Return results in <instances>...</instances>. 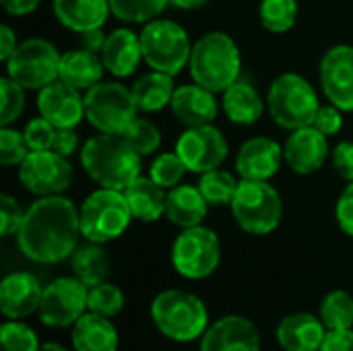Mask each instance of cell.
<instances>
[{
    "mask_svg": "<svg viewBox=\"0 0 353 351\" xmlns=\"http://www.w3.org/2000/svg\"><path fill=\"white\" fill-rule=\"evenodd\" d=\"M81 213L62 194L39 197L27 211L17 232L21 252L41 265H56L72 257L79 246Z\"/></svg>",
    "mask_w": 353,
    "mask_h": 351,
    "instance_id": "obj_1",
    "label": "cell"
},
{
    "mask_svg": "<svg viewBox=\"0 0 353 351\" xmlns=\"http://www.w3.org/2000/svg\"><path fill=\"white\" fill-rule=\"evenodd\" d=\"M81 163L89 178L103 188L124 190L141 176V155L122 134H95L81 149Z\"/></svg>",
    "mask_w": 353,
    "mask_h": 351,
    "instance_id": "obj_2",
    "label": "cell"
},
{
    "mask_svg": "<svg viewBox=\"0 0 353 351\" xmlns=\"http://www.w3.org/2000/svg\"><path fill=\"white\" fill-rule=\"evenodd\" d=\"M194 83L219 93L232 87L242 68V56L238 43L223 31L205 33L190 52L188 62Z\"/></svg>",
    "mask_w": 353,
    "mask_h": 351,
    "instance_id": "obj_3",
    "label": "cell"
},
{
    "mask_svg": "<svg viewBox=\"0 0 353 351\" xmlns=\"http://www.w3.org/2000/svg\"><path fill=\"white\" fill-rule=\"evenodd\" d=\"M151 317L161 335L172 341L188 343L209 327V312L203 300L182 290H165L151 304Z\"/></svg>",
    "mask_w": 353,
    "mask_h": 351,
    "instance_id": "obj_4",
    "label": "cell"
},
{
    "mask_svg": "<svg viewBox=\"0 0 353 351\" xmlns=\"http://www.w3.org/2000/svg\"><path fill=\"white\" fill-rule=\"evenodd\" d=\"M267 108L279 126L296 130L314 122L321 101L314 87L304 77L296 72H283L269 87Z\"/></svg>",
    "mask_w": 353,
    "mask_h": 351,
    "instance_id": "obj_5",
    "label": "cell"
},
{
    "mask_svg": "<svg viewBox=\"0 0 353 351\" xmlns=\"http://www.w3.org/2000/svg\"><path fill=\"white\" fill-rule=\"evenodd\" d=\"M230 207L238 225L254 236H267L275 232L283 217V201L269 180L242 178Z\"/></svg>",
    "mask_w": 353,
    "mask_h": 351,
    "instance_id": "obj_6",
    "label": "cell"
},
{
    "mask_svg": "<svg viewBox=\"0 0 353 351\" xmlns=\"http://www.w3.org/2000/svg\"><path fill=\"white\" fill-rule=\"evenodd\" d=\"M79 213L83 238L97 244L120 238L132 219L124 192L103 186L83 201Z\"/></svg>",
    "mask_w": 353,
    "mask_h": 351,
    "instance_id": "obj_7",
    "label": "cell"
},
{
    "mask_svg": "<svg viewBox=\"0 0 353 351\" xmlns=\"http://www.w3.org/2000/svg\"><path fill=\"white\" fill-rule=\"evenodd\" d=\"M143 60L159 72L176 77L190 62V39L182 25L168 19H153L141 31Z\"/></svg>",
    "mask_w": 353,
    "mask_h": 351,
    "instance_id": "obj_8",
    "label": "cell"
},
{
    "mask_svg": "<svg viewBox=\"0 0 353 351\" xmlns=\"http://www.w3.org/2000/svg\"><path fill=\"white\" fill-rule=\"evenodd\" d=\"M132 89L122 83H97L85 93V118L93 128L105 134H122L137 120Z\"/></svg>",
    "mask_w": 353,
    "mask_h": 351,
    "instance_id": "obj_9",
    "label": "cell"
},
{
    "mask_svg": "<svg viewBox=\"0 0 353 351\" xmlns=\"http://www.w3.org/2000/svg\"><path fill=\"white\" fill-rule=\"evenodd\" d=\"M62 54L54 43L41 37L21 41L6 64V74L29 91H41L50 83L58 81Z\"/></svg>",
    "mask_w": 353,
    "mask_h": 351,
    "instance_id": "obj_10",
    "label": "cell"
},
{
    "mask_svg": "<svg viewBox=\"0 0 353 351\" xmlns=\"http://www.w3.org/2000/svg\"><path fill=\"white\" fill-rule=\"evenodd\" d=\"M221 261L219 236L205 228H188L178 234L172 246V265L186 279L209 277Z\"/></svg>",
    "mask_w": 353,
    "mask_h": 351,
    "instance_id": "obj_11",
    "label": "cell"
},
{
    "mask_svg": "<svg viewBox=\"0 0 353 351\" xmlns=\"http://www.w3.org/2000/svg\"><path fill=\"white\" fill-rule=\"evenodd\" d=\"M89 288L77 277H60L43 288L39 321L52 329L72 327L87 310Z\"/></svg>",
    "mask_w": 353,
    "mask_h": 351,
    "instance_id": "obj_12",
    "label": "cell"
},
{
    "mask_svg": "<svg viewBox=\"0 0 353 351\" xmlns=\"http://www.w3.org/2000/svg\"><path fill=\"white\" fill-rule=\"evenodd\" d=\"M19 180L35 197L60 194L72 182V166L54 149L31 151L19 166Z\"/></svg>",
    "mask_w": 353,
    "mask_h": 351,
    "instance_id": "obj_13",
    "label": "cell"
},
{
    "mask_svg": "<svg viewBox=\"0 0 353 351\" xmlns=\"http://www.w3.org/2000/svg\"><path fill=\"white\" fill-rule=\"evenodd\" d=\"M176 153L180 155L188 172L205 174L209 170L219 168L225 161L228 141L223 132L213 124L192 126L180 134L176 143Z\"/></svg>",
    "mask_w": 353,
    "mask_h": 351,
    "instance_id": "obj_14",
    "label": "cell"
},
{
    "mask_svg": "<svg viewBox=\"0 0 353 351\" xmlns=\"http://www.w3.org/2000/svg\"><path fill=\"white\" fill-rule=\"evenodd\" d=\"M321 85L327 99L343 112H353V46L339 43L321 60Z\"/></svg>",
    "mask_w": 353,
    "mask_h": 351,
    "instance_id": "obj_15",
    "label": "cell"
},
{
    "mask_svg": "<svg viewBox=\"0 0 353 351\" xmlns=\"http://www.w3.org/2000/svg\"><path fill=\"white\" fill-rule=\"evenodd\" d=\"M201 351H261V335L250 319L230 314L207 327Z\"/></svg>",
    "mask_w": 353,
    "mask_h": 351,
    "instance_id": "obj_16",
    "label": "cell"
},
{
    "mask_svg": "<svg viewBox=\"0 0 353 351\" xmlns=\"http://www.w3.org/2000/svg\"><path fill=\"white\" fill-rule=\"evenodd\" d=\"M39 114L56 128H74L85 118V97L64 81H54L37 95Z\"/></svg>",
    "mask_w": 353,
    "mask_h": 351,
    "instance_id": "obj_17",
    "label": "cell"
},
{
    "mask_svg": "<svg viewBox=\"0 0 353 351\" xmlns=\"http://www.w3.org/2000/svg\"><path fill=\"white\" fill-rule=\"evenodd\" d=\"M283 157L296 174H314L325 166L329 157L327 134L316 130L312 124L292 130L283 145Z\"/></svg>",
    "mask_w": 353,
    "mask_h": 351,
    "instance_id": "obj_18",
    "label": "cell"
},
{
    "mask_svg": "<svg viewBox=\"0 0 353 351\" xmlns=\"http://www.w3.org/2000/svg\"><path fill=\"white\" fill-rule=\"evenodd\" d=\"M41 296H43V288L39 285L35 275L27 271L10 273L0 283L2 314L10 321L27 319L35 310H39Z\"/></svg>",
    "mask_w": 353,
    "mask_h": 351,
    "instance_id": "obj_19",
    "label": "cell"
},
{
    "mask_svg": "<svg viewBox=\"0 0 353 351\" xmlns=\"http://www.w3.org/2000/svg\"><path fill=\"white\" fill-rule=\"evenodd\" d=\"M283 149L277 141L269 137H254L248 139L238 155H236V170L244 180H271L281 166Z\"/></svg>",
    "mask_w": 353,
    "mask_h": 351,
    "instance_id": "obj_20",
    "label": "cell"
},
{
    "mask_svg": "<svg viewBox=\"0 0 353 351\" xmlns=\"http://www.w3.org/2000/svg\"><path fill=\"white\" fill-rule=\"evenodd\" d=\"M170 108H172V114L178 118V122H182L188 128L211 124L219 112L215 93L205 89L199 83L176 87Z\"/></svg>",
    "mask_w": 353,
    "mask_h": 351,
    "instance_id": "obj_21",
    "label": "cell"
},
{
    "mask_svg": "<svg viewBox=\"0 0 353 351\" xmlns=\"http://www.w3.org/2000/svg\"><path fill=\"white\" fill-rule=\"evenodd\" d=\"M101 60L114 77H130L143 60L141 35L126 27L114 29L112 33H108V41L101 50Z\"/></svg>",
    "mask_w": 353,
    "mask_h": 351,
    "instance_id": "obj_22",
    "label": "cell"
},
{
    "mask_svg": "<svg viewBox=\"0 0 353 351\" xmlns=\"http://www.w3.org/2000/svg\"><path fill=\"white\" fill-rule=\"evenodd\" d=\"M325 335L323 321L308 312L290 314L277 327V343L285 351H319Z\"/></svg>",
    "mask_w": 353,
    "mask_h": 351,
    "instance_id": "obj_23",
    "label": "cell"
},
{
    "mask_svg": "<svg viewBox=\"0 0 353 351\" xmlns=\"http://www.w3.org/2000/svg\"><path fill=\"white\" fill-rule=\"evenodd\" d=\"M207 211H209V203L203 197L199 186L178 184L176 188H172L168 192L165 217L174 225H178L180 230H188V228L201 225L203 219L207 217Z\"/></svg>",
    "mask_w": 353,
    "mask_h": 351,
    "instance_id": "obj_24",
    "label": "cell"
},
{
    "mask_svg": "<svg viewBox=\"0 0 353 351\" xmlns=\"http://www.w3.org/2000/svg\"><path fill=\"white\" fill-rule=\"evenodd\" d=\"M110 12V0H54L56 19L74 33L103 27Z\"/></svg>",
    "mask_w": 353,
    "mask_h": 351,
    "instance_id": "obj_25",
    "label": "cell"
},
{
    "mask_svg": "<svg viewBox=\"0 0 353 351\" xmlns=\"http://www.w3.org/2000/svg\"><path fill=\"white\" fill-rule=\"evenodd\" d=\"M103 68L105 66L99 54L89 52L85 48H77L62 54L58 79L79 91H89L93 85L101 81Z\"/></svg>",
    "mask_w": 353,
    "mask_h": 351,
    "instance_id": "obj_26",
    "label": "cell"
},
{
    "mask_svg": "<svg viewBox=\"0 0 353 351\" xmlns=\"http://www.w3.org/2000/svg\"><path fill=\"white\" fill-rule=\"evenodd\" d=\"M72 345L77 351H118V331L108 317L87 310L72 325Z\"/></svg>",
    "mask_w": 353,
    "mask_h": 351,
    "instance_id": "obj_27",
    "label": "cell"
},
{
    "mask_svg": "<svg viewBox=\"0 0 353 351\" xmlns=\"http://www.w3.org/2000/svg\"><path fill=\"white\" fill-rule=\"evenodd\" d=\"M122 192L128 201L132 217L139 221H157L165 213V188H161L151 176H139Z\"/></svg>",
    "mask_w": 353,
    "mask_h": 351,
    "instance_id": "obj_28",
    "label": "cell"
},
{
    "mask_svg": "<svg viewBox=\"0 0 353 351\" xmlns=\"http://www.w3.org/2000/svg\"><path fill=\"white\" fill-rule=\"evenodd\" d=\"M221 103H223L225 116L234 124H242V126H250L259 122V118L265 112V101L261 93L254 89V85L246 81H236L232 87H228L223 91Z\"/></svg>",
    "mask_w": 353,
    "mask_h": 351,
    "instance_id": "obj_29",
    "label": "cell"
},
{
    "mask_svg": "<svg viewBox=\"0 0 353 351\" xmlns=\"http://www.w3.org/2000/svg\"><path fill=\"white\" fill-rule=\"evenodd\" d=\"M174 77L159 72V70H151L143 77H139L132 85V97L134 103L139 108V112H159L165 106L172 103L174 97Z\"/></svg>",
    "mask_w": 353,
    "mask_h": 351,
    "instance_id": "obj_30",
    "label": "cell"
},
{
    "mask_svg": "<svg viewBox=\"0 0 353 351\" xmlns=\"http://www.w3.org/2000/svg\"><path fill=\"white\" fill-rule=\"evenodd\" d=\"M70 267L77 279H81L87 288L103 283L110 273V259L108 252L97 242H89L77 246L70 257Z\"/></svg>",
    "mask_w": 353,
    "mask_h": 351,
    "instance_id": "obj_31",
    "label": "cell"
},
{
    "mask_svg": "<svg viewBox=\"0 0 353 351\" xmlns=\"http://www.w3.org/2000/svg\"><path fill=\"white\" fill-rule=\"evenodd\" d=\"M321 321L327 331H345L353 327V296L345 290H335L321 304Z\"/></svg>",
    "mask_w": 353,
    "mask_h": 351,
    "instance_id": "obj_32",
    "label": "cell"
},
{
    "mask_svg": "<svg viewBox=\"0 0 353 351\" xmlns=\"http://www.w3.org/2000/svg\"><path fill=\"white\" fill-rule=\"evenodd\" d=\"M238 184L240 182H236V178L230 172L219 170V168L201 174V180H199V188H201L203 197L207 199V203L217 205V207L232 205Z\"/></svg>",
    "mask_w": 353,
    "mask_h": 351,
    "instance_id": "obj_33",
    "label": "cell"
},
{
    "mask_svg": "<svg viewBox=\"0 0 353 351\" xmlns=\"http://www.w3.org/2000/svg\"><path fill=\"white\" fill-rule=\"evenodd\" d=\"M259 19L267 31L285 33L296 25L298 2L296 0H261Z\"/></svg>",
    "mask_w": 353,
    "mask_h": 351,
    "instance_id": "obj_34",
    "label": "cell"
},
{
    "mask_svg": "<svg viewBox=\"0 0 353 351\" xmlns=\"http://www.w3.org/2000/svg\"><path fill=\"white\" fill-rule=\"evenodd\" d=\"M170 0H110L112 14L122 23H149L159 17Z\"/></svg>",
    "mask_w": 353,
    "mask_h": 351,
    "instance_id": "obj_35",
    "label": "cell"
},
{
    "mask_svg": "<svg viewBox=\"0 0 353 351\" xmlns=\"http://www.w3.org/2000/svg\"><path fill=\"white\" fill-rule=\"evenodd\" d=\"M89 312H95L99 317H116L122 312L124 308V294L118 285L114 283H97L93 288H89Z\"/></svg>",
    "mask_w": 353,
    "mask_h": 351,
    "instance_id": "obj_36",
    "label": "cell"
},
{
    "mask_svg": "<svg viewBox=\"0 0 353 351\" xmlns=\"http://www.w3.org/2000/svg\"><path fill=\"white\" fill-rule=\"evenodd\" d=\"M122 137L128 141V145L141 155V157H147L151 153H155L161 145V132L159 128L145 120V118H137L124 132Z\"/></svg>",
    "mask_w": 353,
    "mask_h": 351,
    "instance_id": "obj_37",
    "label": "cell"
},
{
    "mask_svg": "<svg viewBox=\"0 0 353 351\" xmlns=\"http://www.w3.org/2000/svg\"><path fill=\"white\" fill-rule=\"evenodd\" d=\"M184 172H186V166L184 161L180 159V155L174 151V153H161L153 159L151 168H149V176L161 186V188H176L182 178H184Z\"/></svg>",
    "mask_w": 353,
    "mask_h": 351,
    "instance_id": "obj_38",
    "label": "cell"
},
{
    "mask_svg": "<svg viewBox=\"0 0 353 351\" xmlns=\"http://www.w3.org/2000/svg\"><path fill=\"white\" fill-rule=\"evenodd\" d=\"M25 87L12 81L8 74L0 79V93H2V106H0V126H10L25 108Z\"/></svg>",
    "mask_w": 353,
    "mask_h": 351,
    "instance_id": "obj_39",
    "label": "cell"
},
{
    "mask_svg": "<svg viewBox=\"0 0 353 351\" xmlns=\"http://www.w3.org/2000/svg\"><path fill=\"white\" fill-rule=\"evenodd\" d=\"M37 335L33 333L31 327L19 323V321H8L0 329V351H39Z\"/></svg>",
    "mask_w": 353,
    "mask_h": 351,
    "instance_id": "obj_40",
    "label": "cell"
},
{
    "mask_svg": "<svg viewBox=\"0 0 353 351\" xmlns=\"http://www.w3.org/2000/svg\"><path fill=\"white\" fill-rule=\"evenodd\" d=\"M29 153L31 149L23 132L10 126H0V163L2 166H21Z\"/></svg>",
    "mask_w": 353,
    "mask_h": 351,
    "instance_id": "obj_41",
    "label": "cell"
},
{
    "mask_svg": "<svg viewBox=\"0 0 353 351\" xmlns=\"http://www.w3.org/2000/svg\"><path fill=\"white\" fill-rule=\"evenodd\" d=\"M23 134H25V141L31 151H50V149H54L58 128L43 116H39V118H33L27 122Z\"/></svg>",
    "mask_w": 353,
    "mask_h": 351,
    "instance_id": "obj_42",
    "label": "cell"
},
{
    "mask_svg": "<svg viewBox=\"0 0 353 351\" xmlns=\"http://www.w3.org/2000/svg\"><path fill=\"white\" fill-rule=\"evenodd\" d=\"M25 219V211L10 194H0V236H12L19 232Z\"/></svg>",
    "mask_w": 353,
    "mask_h": 351,
    "instance_id": "obj_43",
    "label": "cell"
},
{
    "mask_svg": "<svg viewBox=\"0 0 353 351\" xmlns=\"http://www.w3.org/2000/svg\"><path fill=\"white\" fill-rule=\"evenodd\" d=\"M341 112H343V110H339V108L333 106V103L321 106L319 112H316V116H314L312 126H314L316 130H321L323 134L333 137V134H337V132L343 128V114H341Z\"/></svg>",
    "mask_w": 353,
    "mask_h": 351,
    "instance_id": "obj_44",
    "label": "cell"
},
{
    "mask_svg": "<svg viewBox=\"0 0 353 351\" xmlns=\"http://www.w3.org/2000/svg\"><path fill=\"white\" fill-rule=\"evenodd\" d=\"M335 215H337V223H339L341 232L353 238V182H350L347 188L341 192V197L337 201Z\"/></svg>",
    "mask_w": 353,
    "mask_h": 351,
    "instance_id": "obj_45",
    "label": "cell"
},
{
    "mask_svg": "<svg viewBox=\"0 0 353 351\" xmlns=\"http://www.w3.org/2000/svg\"><path fill=\"white\" fill-rule=\"evenodd\" d=\"M333 168L345 180L353 182V143L343 141L333 149Z\"/></svg>",
    "mask_w": 353,
    "mask_h": 351,
    "instance_id": "obj_46",
    "label": "cell"
},
{
    "mask_svg": "<svg viewBox=\"0 0 353 351\" xmlns=\"http://www.w3.org/2000/svg\"><path fill=\"white\" fill-rule=\"evenodd\" d=\"M319 351H353V331H327Z\"/></svg>",
    "mask_w": 353,
    "mask_h": 351,
    "instance_id": "obj_47",
    "label": "cell"
},
{
    "mask_svg": "<svg viewBox=\"0 0 353 351\" xmlns=\"http://www.w3.org/2000/svg\"><path fill=\"white\" fill-rule=\"evenodd\" d=\"M77 149H79V134H77V130L74 128H58L54 151L64 155V157H70Z\"/></svg>",
    "mask_w": 353,
    "mask_h": 351,
    "instance_id": "obj_48",
    "label": "cell"
},
{
    "mask_svg": "<svg viewBox=\"0 0 353 351\" xmlns=\"http://www.w3.org/2000/svg\"><path fill=\"white\" fill-rule=\"evenodd\" d=\"M79 41H81V48L89 50V52H95L101 56V50L108 41V33H103L101 27H95V29H87L83 33H79Z\"/></svg>",
    "mask_w": 353,
    "mask_h": 351,
    "instance_id": "obj_49",
    "label": "cell"
},
{
    "mask_svg": "<svg viewBox=\"0 0 353 351\" xmlns=\"http://www.w3.org/2000/svg\"><path fill=\"white\" fill-rule=\"evenodd\" d=\"M4 10L8 14H14V17H23V14H29L33 12L41 0H0Z\"/></svg>",
    "mask_w": 353,
    "mask_h": 351,
    "instance_id": "obj_50",
    "label": "cell"
},
{
    "mask_svg": "<svg viewBox=\"0 0 353 351\" xmlns=\"http://www.w3.org/2000/svg\"><path fill=\"white\" fill-rule=\"evenodd\" d=\"M17 46H19V43H17L14 31H12L8 25H2V27H0V60L6 62V60L10 58V54L14 52Z\"/></svg>",
    "mask_w": 353,
    "mask_h": 351,
    "instance_id": "obj_51",
    "label": "cell"
},
{
    "mask_svg": "<svg viewBox=\"0 0 353 351\" xmlns=\"http://www.w3.org/2000/svg\"><path fill=\"white\" fill-rule=\"evenodd\" d=\"M207 2L209 0H170V4L180 10H196V8H203Z\"/></svg>",
    "mask_w": 353,
    "mask_h": 351,
    "instance_id": "obj_52",
    "label": "cell"
},
{
    "mask_svg": "<svg viewBox=\"0 0 353 351\" xmlns=\"http://www.w3.org/2000/svg\"><path fill=\"white\" fill-rule=\"evenodd\" d=\"M39 351H68L66 348H62V345H58V343H46V345H41Z\"/></svg>",
    "mask_w": 353,
    "mask_h": 351,
    "instance_id": "obj_53",
    "label": "cell"
}]
</instances>
